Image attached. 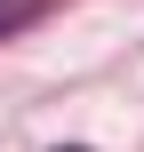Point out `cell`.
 Segmentation results:
<instances>
[{"label": "cell", "mask_w": 144, "mask_h": 152, "mask_svg": "<svg viewBox=\"0 0 144 152\" xmlns=\"http://www.w3.org/2000/svg\"><path fill=\"white\" fill-rule=\"evenodd\" d=\"M48 8H56V0H0V40H16L24 24H40Z\"/></svg>", "instance_id": "obj_1"}]
</instances>
